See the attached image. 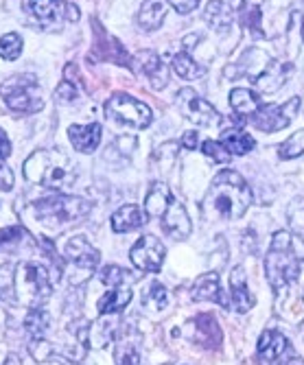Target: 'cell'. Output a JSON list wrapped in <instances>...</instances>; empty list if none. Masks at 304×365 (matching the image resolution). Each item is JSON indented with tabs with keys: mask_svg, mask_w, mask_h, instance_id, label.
I'll return each instance as SVG.
<instances>
[{
	"mask_svg": "<svg viewBox=\"0 0 304 365\" xmlns=\"http://www.w3.org/2000/svg\"><path fill=\"white\" fill-rule=\"evenodd\" d=\"M0 96L5 106L16 114H36L44 108L42 88L36 75H14L0 86Z\"/></svg>",
	"mask_w": 304,
	"mask_h": 365,
	"instance_id": "obj_6",
	"label": "cell"
},
{
	"mask_svg": "<svg viewBox=\"0 0 304 365\" xmlns=\"http://www.w3.org/2000/svg\"><path fill=\"white\" fill-rule=\"evenodd\" d=\"M164 256H166V250H164L162 241L153 235L141 237L129 252V260H131L133 267L141 269V272H149V274L160 272Z\"/></svg>",
	"mask_w": 304,
	"mask_h": 365,
	"instance_id": "obj_12",
	"label": "cell"
},
{
	"mask_svg": "<svg viewBox=\"0 0 304 365\" xmlns=\"http://www.w3.org/2000/svg\"><path fill=\"white\" fill-rule=\"evenodd\" d=\"M171 68L176 71V75L180 79H186V81H193V79H199L206 75V68L201 66L199 61H195L186 51H180L173 55L171 59Z\"/></svg>",
	"mask_w": 304,
	"mask_h": 365,
	"instance_id": "obj_29",
	"label": "cell"
},
{
	"mask_svg": "<svg viewBox=\"0 0 304 365\" xmlns=\"http://www.w3.org/2000/svg\"><path fill=\"white\" fill-rule=\"evenodd\" d=\"M133 61L138 63L141 73L149 79V83H151L153 90L166 88V83H168V68H166V63L160 59L158 53H153V51H141L136 57H133Z\"/></svg>",
	"mask_w": 304,
	"mask_h": 365,
	"instance_id": "obj_18",
	"label": "cell"
},
{
	"mask_svg": "<svg viewBox=\"0 0 304 365\" xmlns=\"http://www.w3.org/2000/svg\"><path fill=\"white\" fill-rule=\"evenodd\" d=\"M201 151H204L206 158L215 160L217 164H228L232 160V153L221 143H215V140H206L204 145H201Z\"/></svg>",
	"mask_w": 304,
	"mask_h": 365,
	"instance_id": "obj_39",
	"label": "cell"
},
{
	"mask_svg": "<svg viewBox=\"0 0 304 365\" xmlns=\"http://www.w3.org/2000/svg\"><path fill=\"white\" fill-rule=\"evenodd\" d=\"M241 24L245 29H250L256 36H263V29H260V9L258 7H245L241 14Z\"/></svg>",
	"mask_w": 304,
	"mask_h": 365,
	"instance_id": "obj_41",
	"label": "cell"
},
{
	"mask_svg": "<svg viewBox=\"0 0 304 365\" xmlns=\"http://www.w3.org/2000/svg\"><path fill=\"white\" fill-rule=\"evenodd\" d=\"M11 153V143H9V136L5 134V129H0V160L9 158Z\"/></svg>",
	"mask_w": 304,
	"mask_h": 365,
	"instance_id": "obj_48",
	"label": "cell"
},
{
	"mask_svg": "<svg viewBox=\"0 0 304 365\" xmlns=\"http://www.w3.org/2000/svg\"><path fill=\"white\" fill-rule=\"evenodd\" d=\"M178 149H180L178 143H164V145H160V147L156 149L153 158H156L160 164H166V167H168V164H173V162H176Z\"/></svg>",
	"mask_w": 304,
	"mask_h": 365,
	"instance_id": "obj_42",
	"label": "cell"
},
{
	"mask_svg": "<svg viewBox=\"0 0 304 365\" xmlns=\"http://www.w3.org/2000/svg\"><path fill=\"white\" fill-rule=\"evenodd\" d=\"M24 237V230L20 225H11V227H3L0 230V247L7 243H16Z\"/></svg>",
	"mask_w": 304,
	"mask_h": 365,
	"instance_id": "obj_44",
	"label": "cell"
},
{
	"mask_svg": "<svg viewBox=\"0 0 304 365\" xmlns=\"http://www.w3.org/2000/svg\"><path fill=\"white\" fill-rule=\"evenodd\" d=\"M26 14L40 29H61L64 22H77L79 9L69 0H26Z\"/></svg>",
	"mask_w": 304,
	"mask_h": 365,
	"instance_id": "obj_8",
	"label": "cell"
},
{
	"mask_svg": "<svg viewBox=\"0 0 304 365\" xmlns=\"http://www.w3.org/2000/svg\"><path fill=\"white\" fill-rule=\"evenodd\" d=\"M168 11V0H145L138 11V26L143 31H156L164 22Z\"/></svg>",
	"mask_w": 304,
	"mask_h": 365,
	"instance_id": "obj_25",
	"label": "cell"
},
{
	"mask_svg": "<svg viewBox=\"0 0 304 365\" xmlns=\"http://www.w3.org/2000/svg\"><path fill=\"white\" fill-rule=\"evenodd\" d=\"M291 71H293L291 63H285L280 59H272L267 68L263 71V75L258 79H254V83H256V88L260 92H267V94L269 92H276L278 88L285 86V81L289 79Z\"/></svg>",
	"mask_w": 304,
	"mask_h": 365,
	"instance_id": "obj_20",
	"label": "cell"
},
{
	"mask_svg": "<svg viewBox=\"0 0 304 365\" xmlns=\"http://www.w3.org/2000/svg\"><path fill=\"white\" fill-rule=\"evenodd\" d=\"M143 307L151 313H160L168 307V291L160 282H151L143 293Z\"/></svg>",
	"mask_w": 304,
	"mask_h": 365,
	"instance_id": "obj_31",
	"label": "cell"
},
{
	"mask_svg": "<svg viewBox=\"0 0 304 365\" xmlns=\"http://www.w3.org/2000/svg\"><path fill=\"white\" fill-rule=\"evenodd\" d=\"M29 352L38 363H44L53 356V346L42 337H33V341L29 344Z\"/></svg>",
	"mask_w": 304,
	"mask_h": 365,
	"instance_id": "obj_40",
	"label": "cell"
},
{
	"mask_svg": "<svg viewBox=\"0 0 304 365\" xmlns=\"http://www.w3.org/2000/svg\"><path fill=\"white\" fill-rule=\"evenodd\" d=\"M171 202H173V195L168 190V186L162 182H156V184H151V188L145 197V215L149 219H156V217L160 219L166 212V208L171 206Z\"/></svg>",
	"mask_w": 304,
	"mask_h": 365,
	"instance_id": "obj_23",
	"label": "cell"
},
{
	"mask_svg": "<svg viewBox=\"0 0 304 365\" xmlns=\"http://www.w3.org/2000/svg\"><path fill=\"white\" fill-rule=\"evenodd\" d=\"M145 221H147V215H145V210H141V206L125 204L112 215V230L116 235H125V232L138 230Z\"/></svg>",
	"mask_w": 304,
	"mask_h": 365,
	"instance_id": "obj_22",
	"label": "cell"
},
{
	"mask_svg": "<svg viewBox=\"0 0 304 365\" xmlns=\"http://www.w3.org/2000/svg\"><path fill=\"white\" fill-rule=\"evenodd\" d=\"M302 40H304V20H302Z\"/></svg>",
	"mask_w": 304,
	"mask_h": 365,
	"instance_id": "obj_51",
	"label": "cell"
},
{
	"mask_svg": "<svg viewBox=\"0 0 304 365\" xmlns=\"http://www.w3.org/2000/svg\"><path fill=\"white\" fill-rule=\"evenodd\" d=\"M98 278H101V282L108 284V287H123V282L131 280L129 274L123 267H118V264H106V267L101 269Z\"/></svg>",
	"mask_w": 304,
	"mask_h": 365,
	"instance_id": "obj_38",
	"label": "cell"
},
{
	"mask_svg": "<svg viewBox=\"0 0 304 365\" xmlns=\"http://www.w3.org/2000/svg\"><path fill=\"white\" fill-rule=\"evenodd\" d=\"M191 297L195 302H217L223 309L228 307V295L219 287V274L208 272L204 276H199L191 289Z\"/></svg>",
	"mask_w": 304,
	"mask_h": 365,
	"instance_id": "obj_19",
	"label": "cell"
},
{
	"mask_svg": "<svg viewBox=\"0 0 304 365\" xmlns=\"http://www.w3.org/2000/svg\"><path fill=\"white\" fill-rule=\"evenodd\" d=\"M302 302H304V291H302Z\"/></svg>",
	"mask_w": 304,
	"mask_h": 365,
	"instance_id": "obj_52",
	"label": "cell"
},
{
	"mask_svg": "<svg viewBox=\"0 0 304 365\" xmlns=\"http://www.w3.org/2000/svg\"><path fill=\"white\" fill-rule=\"evenodd\" d=\"M106 116L110 120H116V123L131 127V129H145L153 120L151 108L147 103L138 101V98L125 94V92H116L108 98Z\"/></svg>",
	"mask_w": 304,
	"mask_h": 365,
	"instance_id": "obj_7",
	"label": "cell"
},
{
	"mask_svg": "<svg viewBox=\"0 0 304 365\" xmlns=\"http://www.w3.org/2000/svg\"><path fill=\"white\" fill-rule=\"evenodd\" d=\"M168 5H171L178 14H191L193 9H197L199 0H168Z\"/></svg>",
	"mask_w": 304,
	"mask_h": 365,
	"instance_id": "obj_47",
	"label": "cell"
},
{
	"mask_svg": "<svg viewBox=\"0 0 304 365\" xmlns=\"http://www.w3.org/2000/svg\"><path fill=\"white\" fill-rule=\"evenodd\" d=\"M197 143H199L197 131H186V134L182 136V147L184 149H197Z\"/></svg>",
	"mask_w": 304,
	"mask_h": 365,
	"instance_id": "obj_49",
	"label": "cell"
},
{
	"mask_svg": "<svg viewBox=\"0 0 304 365\" xmlns=\"http://www.w3.org/2000/svg\"><path fill=\"white\" fill-rule=\"evenodd\" d=\"M94 57L114 61L118 66H131V59L123 48V44L116 38H112L108 31H103L98 20H94Z\"/></svg>",
	"mask_w": 304,
	"mask_h": 365,
	"instance_id": "obj_13",
	"label": "cell"
},
{
	"mask_svg": "<svg viewBox=\"0 0 304 365\" xmlns=\"http://www.w3.org/2000/svg\"><path fill=\"white\" fill-rule=\"evenodd\" d=\"M114 356H116V365H141V350L133 339H121Z\"/></svg>",
	"mask_w": 304,
	"mask_h": 365,
	"instance_id": "obj_34",
	"label": "cell"
},
{
	"mask_svg": "<svg viewBox=\"0 0 304 365\" xmlns=\"http://www.w3.org/2000/svg\"><path fill=\"white\" fill-rule=\"evenodd\" d=\"M287 217H289V225L295 232L298 237L304 239V197H298L289 204L287 208Z\"/></svg>",
	"mask_w": 304,
	"mask_h": 365,
	"instance_id": "obj_36",
	"label": "cell"
},
{
	"mask_svg": "<svg viewBox=\"0 0 304 365\" xmlns=\"http://www.w3.org/2000/svg\"><path fill=\"white\" fill-rule=\"evenodd\" d=\"M191 328H193L191 339H193L195 344L204 346V348H208V350H215V348L221 346L223 335H221V328H219V322H217L215 315H211V313H201V315H197V317L191 322Z\"/></svg>",
	"mask_w": 304,
	"mask_h": 365,
	"instance_id": "obj_17",
	"label": "cell"
},
{
	"mask_svg": "<svg viewBox=\"0 0 304 365\" xmlns=\"http://www.w3.org/2000/svg\"><path fill=\"white\" fill-rule=\"evenodd\" d=\"M304 269V239L287 230H278L265 256V276L276 291L287 289Z\"/></svg>",
	"mask_w": 304,
	"mask_h": 365,
	"instance_id": "obj_2",
	"label": "cell"
},
{
	"mask_svg": "<svg viewBox=\"0 0 304 365\" xmlns=\"http://www.w3.org/2000/svg\"><path fill=\"white\" fill-rule=\"evenodd\" d=\"M77 96H79L77 86L71 83V81H66V79H64V81L57 86V90H55V101H59V103H73Z\"/></svg>",
	"mask_w": 304,
	"mask_h": 365,
	"instance_id": "obj_43",
	"label": "cell"
},
{
	"mask_svg": "<svg viewBox=\"0 0 304 365\" xmlns=\"http://www.w3.org/2000/svg\"><path fill=\"white\" fill-rule=\"evenodd\" d=\"M278 153H280V158H285V160H293V158L302 155V153H304V129H300V131H295V134H291V136L280 145Z\"/></svg>",
	"mask_w": 304,
	"mask_h": 365,
	"instance_id": "obj_37",
	"label": "cell"
},
{
	"mask_svg": "<svg viewBox=\"0 0 304 365\" xmlns=\"http://www.w3.org/2000/svg\"><path fill=\"white\" fill-rule=\"evenodd\" d=\"M31 208H33V212H36L38 221H42L44 225L64 227V225H71V223H79L83 217H88L92 210V204L81 197L59 192L53 197L38 199Z\"/></svg>",
	"mask_w": 304,
	"mask_h": 365,
	"instance_id": "obj_4",
	"label": "cell"
},
{
	"mask_svg": "<svg viewBox=\"0 0 304 365\" xmlns=\"http://www.w3.org/2000/svg\"><path fill=\"white\" fill-rule=\"evenodd\" d=\"M232 7H228L223 0H211L204 9V20L215 29V31H226L232 24Z\"/></svg>",
	"mask_w": 304,
	"mask_h": 365,
	"instance_id": "obj_30",
	"label": "cell"
},
{
	"mask_svg": "<svg viewBox=\"0 0 304 365\" xmlns=\"http://www.w3.org/2000/svg\"><path fill=\"white\" fill-rule=\"evenodd\" d=\"M69 140L79 153H92L101 145V125H71L69 127Z\"/></svg>",
	"mask_w": 304,
	"mask_h": 365,
	"instance_id": "obj_21",
	"label": "cell"
},
{
	"mask_svg": "<svg viewBox=\"0 0 304 365\" xmlns=\"http://www.w3.org/2000/svg\"><path fill=\"white\" fill-rule=\"evenodd\" d=\"M298 110H300V96H291L283 106H274V103L260 106V110L250 118V123L256 129L265 131V134H274V131L285 129L295 118Z\"/></svg>",
	"mask_w": 304,
	"mask_h": 365,
	"instance_id": "obj_11",
	"label": "cell"
},
{
	"mask_svg": "<svg viewBox=\"0 0 304 365\" xmlns=\"http://www.w3.org/2000/svg\"><path fill=\"white\" fill-rule=\"evenodd\" d=\"M219 143L232 155H245V153H250L256 147L254 138L248 134V131H243V129H226V131H221V140Z\"/></svg>",
	"mask_w": 304,
	"mask_h": 365,
	"instance_id": "obj_28",
	"label": "cell"
},
{
	"mask_svg": "<svg viewBox=\"0 0 304 365\" xmlns=\"http://www.w3.org/2000/svg\"><path fill=\"white\" fill-rule=\"evenodd\" d=\"M160 225L162 230L166 232L168 237L176 239V241H184L191 237V232H193V223L188 219V212L184 208V204L180 202H171V206L166 208V212L160 217Z\"/></svg>",
	"mask_w": 304,
	"mask_h": 365,
	"instance_id": "obj_15",
	"label": "cell"
},
{
	"mask_svg": "<svg viewBox=\"0 0 304 365\" xmlns=\"http://www.w3.org/2000/svg\"><path fill=\"white\" fill-rule=\"evenodd\" d=\"M16 267L11 262L0 267V302H18L16 300Z\"/></svg>",
	"mask_w": 304,
	"mask_h": 365,
	"instance_id": "obj_32",
	"label": "cell"
},
{
	"mask_svg": "<svg viewBox=\"0 0 304 365\" xmlns=\"http://www.w3.org/2000/svg\"><path fill=\"white\" fill-rule=\"evenodd\" d=\"M24 178L33 184L64 190L73 186L77 171L73 160L59 149H38L24 160Z\"/></svg>",
	"mask_w": 304,
	"mask_h": 365,
	"instance_id": "obj_3",
	"label": "cell"
},
{
	"mask_svg": "<svg viewBox=\"0 0 304 365\" xmlns=\"http://www.w3.org/2000/svg\"><path fill=\"white\" fill-rule=\"evenodd\" d=\"M22 53V38L18 33H7L0 38V57L5 61H16Z\"/></svg>",
	"mask_w": 304,
	"mask_h": 365,
	"instance_id": "obj_35",
	"label": "cell"
},
{
	"mask_svg": "<svg viewBox=\"0 0 304 365\" xmlns=\"http://www.w3.org/2000/svg\"><path fill=\"white\" fill-rule=\"evenodd\" d=\"M252 204V190L243 175H239L232 169H226L215 175L201 210L208 219H221V221H234L241 219Z\"/></svg>",
	"mask_w": 304,
	"mask_h": 365,
	"instance_id": "obj_1",
	"label": "cell"
},
{
	"mask_svg": "<svg viewBox=\"0 0 304 365\" xmlns=\"http://www.w3.org/2000/svg\"><path fill=\"white\" fill-rule=\"evenodd\" d=\"M260 96L250 88H234L230 92V108L241 118H252L260 110Z\"/></svg>",
	"mask_w": 304,
	"mask_h": 365,
	"instance_id": "obj_24",
	"label": "cell"
},
{
	"mask_svg": "<svg viewBox=\"0 0 304 365\" xmlns=\"http://www.w3.org/2000/svg\"><path fill=\"white\" fill-rule=\"evenodd\" d=\"M51 324V315L42 309H31V313L24 319V328L31 333V337H42Z\"/></svg>",
	"mask_w": 304,
	"mask_h": 365,
	"instance_id": "obj_33",
	"label": "cell"
},
{
	"mask_svg": "<svg viewBox=\"0 0 304 365\" xmlns=\"http://www.w3.org/2000/svg\"><path fill=\"white\" fill-rule=\"evenodd\" d=\"M289 352H291V344L283 333H278V330H265L258 339L256 359L260 365H274Z\"/></svg>",
	"mask_w": 304,
	"mask_h": 365,
	"instance_id": "obj_14",
	"label": "cell"
},
{
	"mask_svg": "<svg viewBox=\"0 0 304 365\" xmlns=\"http://www.w3.org/2000/svg\"><path fill=\"white\" fill-rule=\"evenodd\" d=\"M64 79L66 81H71L75 86H81L83 88V81H81V75H79V68H77V63H66V68H64Z\"/></svg>",
	"mask_w": 304,
	"mask_h": 365,
	"instance_id": "obj_46",
	"label": "cell"
},
{
	"mask_svg": "<svg viewBox=\"0 0 304 365\" xmlns=\"http://www.w3.org/2000/svg\"><path fill=\"white\" fill-rule=\"evenodd\" d=\"M131 289L129 287H114L98 300V313L101 315H116L131 302Z\"/></svg>",
	"mask_w": 304,
	"mask_h": 365,
	"instance_id": "obj_26",
	"label": "cell"
},
{
	"mask_svg": "<svg viewBox=\"0 0 304 365\" xmlns=\"http://www.w3.org/2000/svg\"><path fill=\"white\" fill-rule=\"evenodd\" d=\"M53 274L40 262H22L16 272V300L29 309H42L51 297Z\"/></svg>",
	"mask_w": 304,
	"mask_h": 365,
	"instance_id": "obj_5",
	"label": "cell"
},
{
	"mask_svg": "<svg viewBox=\"0 0 304 365\" xmlns=\"http://www.w3.org/2000/svg\"><path fill=\"white\" fill-rule=\"evenodd\" d=\"M285 365H304V359H298V356H291Z\"/></svg>",
	"mask_w": 304,
	"mask_h": 365,
	"instance_id": "obj_50",
	"label": "cell"
},
{
	"mask_svg": "<svg viewBox=\"0 0 304 365\" xmlns=\"http://www.w3.org/2000/svg\"><path fill=\"white\" fill-rule=\"evenodd\" d=\"M176 103L180 108V112L195 125L199 127H219L221 125V114L215 110V106H211L206 98H201L195 90L191 88H182L178 92Z\"/></svg>",
	"mask_w": 304,
	"mask_h": 365,
	"instance_id": "obj_10",
	"label": "cell"
},
{
	"mask_svg": "<svg viewBox=\"0 0 304 365\" xmlns=\"http://www.w3.org/2000/svg\"><path fill=\"white\" fill-rule=\"evenodd\" d=\"M254 307V295L248 289V276L243 267H234L230 274V291H228V307L236 313H248Z\"/></svg>",
	"mask_w": 304,
	"mask_h": 365,
	"instance_id": "obj_16",
	"label": "cell"
},
{
	"mask_svg": "<svg viewBox=\"0 0 304 365\" xmlns=\"http://www.w3.org/2000/svg\"><path fill=\"white\" fill-rule=\"evenodd\" d=\"M64 258H66V262H69L71 284H81L98 267L101 254L96 247H92V243L86 237H73L69 243H66Z\"/></svg>",
	"mask_w": 304,
	"mask_h": 365,
	"instance_id": "obj_9",
	"label": "cell"
},
{
	"mask_svg": "<svg viewBox=\"0 0 304 365\" xmlns=\"http://www.w3.org/2000/svg\"><path fill=\"white\" fill-rule=\"evenodd\" d=\"M103 317L106 319H98V322L90 324V330H88V346L90 348H106L110 341H114L118 324L112 319V315H103Z\"/></svg>",
	"mask_w": 304,
	"mask_h": 365,
	"instance_id": "obj_27",
	"label": "cell"
},
{
	"mask_svg": "<svg viewBox=\"0 0 304 365\" xmlns=\"http://www.w3.org/2000/svg\"><path fill=\"white\" fill-rule=\"evenodd\" d=\"M0 188L3 190H11L14 188V173L7 164L0 160Z\"/></svg>",
	"mask_w": 304,
	"mask_h": 365,
	"instance_id": "obj_45",
	"label": "cell"
}]
</instances>
